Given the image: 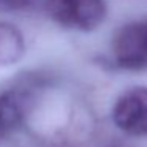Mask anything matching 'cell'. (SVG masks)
Here are the masks:
<instances>
[{
  "label": "cell",
  "instance_id": "obj_5",
  "mask_svg": "<svg viewBox=\"0 0 147 147\" xmlns=\"http://www.w3.org/2000/svg\"><path fill=\"white\" fill-rule=\"evenodd\" d=\"M26 40L16 26L0 22V67H8L22 59Z\"/></svg>",
  "mask_w": 147,
  "mask_h": 147
},
{
  "label": "cell",
  "instance_id": "obj_3",
  "mask_svg": "<svg viewBox=\"0 0 147 147\" xmlns=\"http://www.w3.org/2000/svg\"><path fill=\"white\" fill-rule=\"evenodd\" d=\"M112 120L128 136H147V87L125 90L112 106Z\"/></svg>",
  "mask_w": 147,
  "mask_h": 147
},
{
  "label": "cell",
  "instance_id": "obj_4",
  "mask_svg": "<svg viewBox=\"0 0 147 147\" xmlns=\"http://www.w3.org/2000/svg\"><path fill=\"white\" fill-rule=\"evenodd\" d=\"M33 87L27 82L0 84V138L13 133L26 119L32 105Z\"/></svg>",
  "mask_w": 147,
  "mask_h": 147
},
{
  "label": "cell",
  "instance_id": "obj_7",
  "mask_svg": "<svg viewBox=\"0 0 147 147\" xmlns=\"http://www.w3.org/2000/svg\"><path fill=\"white\" fill-rule=\"evenodd\" d=\"M106 147H127V146H123V144H120V142H112V144H108Z\"/></svg>",
  "mask_w": 147,
  "mask_h": 147
},
{
  "label": "cell",
  "instance_id": "obj_6",
  "mask_svg": "<svg viewBox=\"0 0 147 147\" xmlns=\"http://www.w3.org/2000/svg\"><path fill=\"white\" fill-rule=\"evenodd\" d=\"M38 0H0V10L5 11H18V10H27L33 7Z\"/></svg>",
  "mask_w": 147,
  "mask_h": 147
},
{
  "label": "cell",
  "instance_id": "obj_1",
  "mask_svg": "<svg viewBox=\"0 0 147 147\" xmlns=\"http://www.w3.org/2000/svg\"><path fill=\"white\" fill-rule=\"evenodd\" d=\"M45 7L54 22L79 32L95 30L108 14L106 0H46Z\"/></svg>",
  "mask_w": 147,
  "mask_h": 147
},
{
  "label": "cell",
  "instance_id": "obj_2",
  "mask_svg": "<svg viewBox=\"0 0 147 147\" xmlns=\"http://www.w3.org/2000/svg\"><path fill=\"white\" fill-rule=\"evenodd\" d=\"M111 55L122 70L147 71V18L130 21L115 32Z\"/></svg>",
  "mask_w": 147,
  "mask_h": 147
}]
</instances>
